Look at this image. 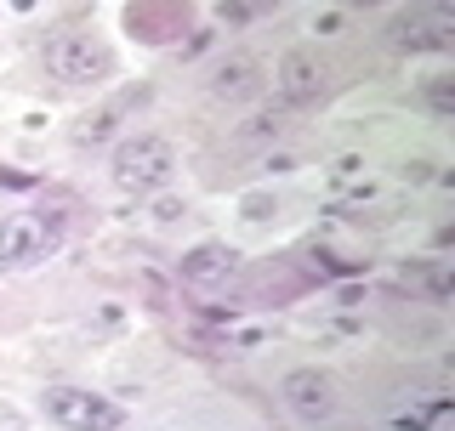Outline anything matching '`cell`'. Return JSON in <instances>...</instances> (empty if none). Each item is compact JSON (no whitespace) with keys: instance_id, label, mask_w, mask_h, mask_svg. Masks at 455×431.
Listing matches in <instances>:
<instances>
[{"instance_id":"9a60e30c","label":"cell","mask_w":455,"mask_h":431,"mask_svg":"<svg viewBox=\"0 0 455 431\" xmlns=\"http://www.w3.org/2000/svg\"><path fill=\"white\" fill-rule=\"evenodd\" d=\"M256 6H222V23H251Z\"/></svg>"},{"instance_id":"5bb4252c","label":"cell","mask_w":455,"mask_h":431,"mask_svg":"<svg viewBox=\"0 0 455 431\" xmlns=\"http://www.w3.org/2000/svg\"><path fill=\"white\" fill-rule=\"evenodd\" d=\"M182 216V199H154V222H177Z\"/></svg>"},{"instance_id":"5b68a950","label":"cell","mask_w":455,"mask_h":431,"mask_svg":"<svg viewBox=\"0 0 455 431\" xmlns=\"http://www.w3.org/2000/svg\"><path fill=\"white\" fill-rule=\"evenodd\" d=\"M393 40L410 46V51H450L455 46V23H450V12H398Z\"/></svg>"},{"instance_id":"4fadbf2b","label":"cell","mask_w":455,"mask_h":431,"mask_svg":"<svg viewBox=\"0 0 455 431\" xmlns=\"http://www.w3.org/2000/svg\"><path fill=\"white\" fill-rule=\"evenodd\" d=\"M279 125H284L279 114H256V120H251V125H245L239 137H245V142H262V137H279Z\"/></svg>"},{"instance_id":"ba28073f","label":"cell","mask_w":455,"mask_h":431,"mask_svg":"<svg viewBox=\"0 0 455 431\" xmlns=\"http://www.w3.org/2000/svg\"><path fill=\"white\" fill-rule=\"evenodd\" d=\"M239 267V255L228 250V244H217V239H205V244H194L188 255L177 262V272H182V284H222L228 272Z\"/></svg>"},{"instance_id":"6da1fadb","label":"cell","mask_w":455,"mask_h":431,"mask_svg":"<svg viewBox=\"0 0 455 431\" xmlns=\"http://www.w3.org/2000/svg\"><path fill=\"white\" fill-rule=\"evenodd\" d=\"M63 239L57 216H40V210H12L0 222V272H18V267H35L46 262Z\"/></svg>"},{"instance_id":"9c48e42d","label":"cell","mask_w":455,"mask_h":431,"mask_svg":"<svg viewBox=\"0 0 455 431\" xmlns=\"http://www.w3.org/2000/svg\"><path fill=\"white\" fill-rule=\"evenodd\" d=\"M211 85H217V97H251L256 91V63L251 57H234V63H222V74Z\"/></svg>"},{"instance_id":"8fae6325","label":"cell","mask_w":455,"mask_h":431,"mask_svg":"<svg viewBox=\"0 0 455 431\" xmlns=\"http://www.w3.org/2000/svg\"><path fill=\"white\" fill-rule=\"evenodd\" d=\"M331 182H336V188H370V170H364V160H353V153H347V160H336L331 165Z\"/></svg>"},{"instance_id":"277c9868","label":"cell","mask_w":455,"mask_h":431,"mask_svg":"<svg viewBox=\"0 0 455 431\" xmlns=\"http://www.w3.org/2000/svg\"><path fill=\"white\" fill-rule=\"evenodd\" d=\"M46 414L68 431H120L125 426L120 404H108V397H97V392H80V386H52Z\"/></svg>"},{"instance_id":"8992f818","label":"cell","mask_w":455,"mask_h":431,"mask_svg":"<svg viewBox=\"0 0 455 431\" xmlns=\"http://www.w3.org/2000/svg\"><path fill=\"white\" fill-rule=\"evenodd\" d=\"M279 392H284V404L302 414V420H324V414L336 409V392H331V380H324L319 369H291Z\"/></svg>"},{"instance_id":"3957f363","label":"cell","mask_w":455,"mask_h":431,"mask_svg":"<svg viewBox=\"0 0 455 431\" xmlns=\"http://www.w3.org/2000/svg\"><path fill=\"white\" fill-rule=\"evenodd\" d=\"M46 74L63 85H97L114 74V57L92 35H57V40H46Z\"/></svg>"},{"instance_id":"30bf717a","label":"cell","mask_w":455,"mask_h":431,"mask_svg":"<svg viewBox=\"0 0 455 431\" xmlns=\"http://www.w3.org/2000/svg\"><path fill=\"white\" fill-rule=\"evenodd\" d=\"M114 125H120V114H114V108H97V114H85V120L75 125V142H80V148H97V142L114 137Z\"/></svg>"},{"instance_id":"7c38bea8","label":"cell","mask_w":455,"mask_h":431,"mask_svg":"<svg viewBox=\"0 0 455 431\" xmlns=\"http://www.w3.org/2000/svg\"><path fill=\"white\" fill-rule=\"evenodd\" d=\"M239 210H245V222H267V216L279 210V199H267V193H245V199H239Z\"/></svg>"},{"instance_id":"7a4b0ae2","label":"cell","mask_w":455,"mask_h":431,"mask_svg":"<svg viewBox=\"0 0 455 431\" xmlns=\"http://www.w3.org/2000/svg\"><path fill=\"white\" fill-rule=\"evenodd\" d=\"M171 170H177V153H171L165 137H137V142H125V148L114 153V182H120L125 193H154V188H165Z\"/></svg>"},{"instance_id":"2e32d148","label":"cell","mask_w":455,"mask_h":431,"mask_svg":"<svg viewBox=\"0 0 455 431\" xmlns=\"http://www.w3.org/2000/svg\"><path fill=\"white\" fill-rule=\"evenodd\" d=\"M404 182H427V160H410L404 165Z\"/></svg>"},{"instance_id":"52a82bcc","label":"cell","mask_w":455,"mask_h":431,"mask_svg":"<svg viewBox=\"0 0 455 431\" xmlns=\"http://www.w3.org/2000/svg\"><path fill=\"white\" fill-rule=\"evenodd\" d=\"M279 91H284V103H313L324 91V63L313 51H284L279 57Z\"/></svg>"}]
</instances>
